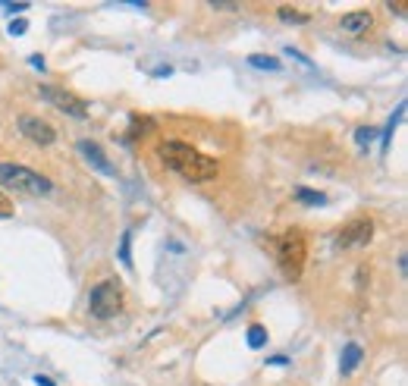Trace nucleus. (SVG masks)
<instances>
[{"label":"nucleus","instance_id":"nucleus-4","mask_svg":"<svg viewBox=\"0 0 408 386\" xmlns=\"http://www.w3.org/2000/svg\"><path fill=\"white\" fill-rule=\"evenodd\" d=\"M88 311L98 321H110L123 311V283L119 280H101L88 292Z\"/></svg>","mask_w":408,"mask_h":386},{"label":"nucleus","instance_id":"nucleus-14","mask_svg":"<svg viewBox=\"0 0 408 386\" xmlns=\"http://www.w3.org/2000/svg\"><path fill=\"white\" fill-rule=\"evenodd\" d=\"M277 16L283 19L286 25H305L308 19H311V16H308V13L296 10V6H279V10H277Z\"/></svg>","mask_w":408,"mask_h":386},{"label":"nucleus","instance_id":"nucleus-27","mask_svg":"<svg viewBox=\"0 0 408 386\" xmlns=\"http://www.w3.org/2000/svg\"><path fill=\"white\" fill-rule=\"evenodd\" d=\"M390 13H396V16H405V4H390Z\"/></svg>","mask_w":408,"mask_h":386},{"label":"nucleus","instance_id":"nucleus-15","mask_svg":"<svg viewBox=\"0 0 408 386\" xmlns=\"http://www.w3.org/2000/svg\"><path fill=\"white\" fill-rule=\"evenodd\" d=\"M249 345H251V349H264V345H267V330L261 327V323L249 327Z\"/></svg>","mask_w":408,"mask_h":386},{"label":"nucleus","instance_id":"nucleus-16","mask_svg":"<svg viewBox=\"0 0 408 386\" xmlns=\"http://www.w3.org/2000/svg\"><path fill=\"white\" fill-rule=\"evenodd\" d=\"M154 129V123L148 117H132V132H129V139H136V135H148Z\"/></svg>","mask_w":408,"mask_h":386},{"label":"nucleus","instance_id":"nucleus-12","mask_svg":"<svg viewBox=\"0 0 408 386\" xmlns=\"http://www.w3.org/2000/svg\"><path fill=\"white\" fill-rule=\"evenodd\" d=\"M249 66H255V70H264V72H279V70H283V66H279V60L270 57V53H251Z\"/></svg>","mask_w":408,"mask_h":386},{"label":"nucleus","instance_id":"nucleus-28","mask_svg":"<svg viewBox=\"0 0 408 386\" xmlns=\"http://www.w3.org/2000/svg\"><path fill=\"white\" fill-rule=\"evenodd\" d=\"M35 383H38V386H53V380H48V377H41V374L35 377Z\"/></svg>","mask_w":408,"mask_h":386},{"label":"nucleus","instance_id":"nucleus-9","mask_svg":"<svg viewBox=\"0 0 408 386\" xmlns=\"http://www.w3.org/2000/svg\"><path fill=\"white\" fill-rule=\"evenodd\" d=\"M361 358H364V349H361L358 342L343 345V355H339V374L352 377V374H355V368L361 364Z\"/></svg>","mask_w":408,"mask_h":386},{"label":"nucleus","instance_id":"nucleus-24","mask_svg":"<svg viewBox=\"0 0 408 386\" xmlns=\"http://www.w3.org/2000/svg\"><path fill=\"white\" fill-rule=\"evenodd\" d=\"M4 10L6 13H22V10H29V4H4Z\"/></svg>","mask_w":408,"mask_h":386},{"label":"nucleus","instance_id":"nucleus-10","mask_svg":"<svg viewBox=\"0 0 408 386\" xmlns=\"http://www.w3.org/2000/svg\"><path fill=\"white\" fill-rule=\"evenodd\" d=\"M374 22V16L367 10H358V13H346L343 19H339V25H343V32H349V35H361V32H367Z\"/></svg>","mask_w":408,"mask_h":386},{"label":"nucleus","instance_id":"nucleus-2","mask_svg":"<svg viewBox=\"0 0 408 386\" xmlns=\"http://www.w3.org/2000/svg\"><path fill=\"white\" fill-rule=\"evenodd\" d=\"M273 255H277V264L289 280H298L302 276V267H305V255H308V245H305V236L298 229H286L273 239Z\"/></svg>","mask_w":408,"mask_h":386},{"label":"nucleus","instance_id":"nucleus-19","mask_svg":"<svg viewBox=\"0 0 408 386\" xmlns=\"http://www.w3.org/2000/svg\"><path fill=\"white\" fill-rule=\"evenodd\" d=\"M367 283H371V267H367V264H361V267L355 270V289L361 292V289H364Z\"/></svg>","mask_w":408,"mask_h":386},{"label":"nucleus","instance_id":"nucleus-7","mask_svg":"<svg viewBox=\"0 0 408 386\" xmlns=\"http://www.w3.org/2000/svg\"><path fill=\"white\" fill-rule=\"evenodd\" d=\"M19 132H22L32 145H41V148H51L53 141H57L53 126L44 123V120H38V117H29V113H25V117H19Z\"/></svg>","mask_w":408,"mask_h":386},{"label":"nucleus","instance_id":"nucleus-13","mask_svg":"<svg viewBox=\"0 0 408 386\" xmlns=\"http://www.w3.org/2000/svg\"><path fill=\"white\" fill-rule=\"evenodd\" d=\"M405 117V104H399L396 107V113L390 117V123H386V132H383V141H380V151H390V145H393V132H396V126H399V120Z\"/></svg>","mask_w":408,"mask_h":386},{"label":"nucleus","instance_id":"nucleus-5","mask_svg":"<svg viewBox=\"0 0 408 386\" xmlns=\"http://www.w3.org/2000/svg\"><path fill=\"white\" fill-rule=\"evenodd\" d=\"M38 94H41L48 104L57 107L60 113H66V117H72V120H85V117H88V104H85V101H79L76 94L60 91V88H53V85H41V88H38Z\"/></svg>","mask_w":408,"mask_h":386},{"label":"nucleus","instance_id":"nucleus-22","mask_svg":"<svg viewBox=\"0 0 408 386\" xmlns=\"http://www.w3.org/2000/svg\"><path fill=\"white\" fill-rule=\"evenodd\" d=\"M213 10H230V13H236L239 10V4H226V0H213Z\"/></svg>","mask_w":408,"mask_h":386},{"label":"nucleus","instance_id":"nucleus-8","mask_svg":"<svg viewBox=\"0 0 408 386\" xmlns=\"http://www.w3.org/2000/svg\"><path fill=\"white\" fill-rule=\"evenodd\" d=\"M76 148H79V154H82V157L88 160V164L95 167L98 173H104V176H113V173H117V170H113V164H110V160H107V154L101 151V145H95V141L82 139Z\"/></svg>","mask_w":408,"mask_h":386},{"label":"nucleus","instance_id":"nucleus-26","mask_svg":"<svg viewBox=\"0 0 408 386\" xmlns=\"http://www.w3.org/2000/svg\"><path fill=\"white\" fill-rule=\"evenodd\" d=\"M29 63L35 66V70H44V57H38V53H35V57H29Z\"/></svg>","mask_w":408,"mask_h":386},{"label":"nucleus","instance_id":"nucleus-11","mask_svg":"<svg viewBox=\"0 0 408 386\" xmlns=\"http://www.w3.org/2000/svg\"><path fill=\"white\" fill-rule=\"evenodd\" d=\"M296 201H302V205H308V207H324L330 198H327L324 192H317V188H305V186H298V188H296Z\"/></svg>","mask_w":408,"mask_h":386},{"label":"nucleus","instance_id":"nucleus-6","mask_svg":"<svg viewBox=\"0 0 408 386\" xmlns=\"http://www.w3.org/2000/svg\"><path fill=\"white\" fill-rule=\"evenodd\" d=\"M371 239H374V220L371 217H355L349 226H343L336 233L339 248H364Z\"/></svg>","mask_w":408,"mask_h":386},{"label":"nucleus","instance_id":"nucleus-3","mask_svg":"<svg viewBox=\"0 0 408 386\" xmlns=\"http://www.w3.org/2000/svg\"><path fill=\"white\" fill-rule=\"evenodd\" d=\"M0 182L6 188H16V192H25V195H51L53 192V182L48 176L29 170V167H16V164H0Z\"/></svg>","mask_w":408,"mask_h":386},{"label":"nucleus","instance_id":"nucleus-23","mask_svg":"<svg viewBox=\"0 0 408 386\" xmlns=\"http://www.w3.org/2000/svg\"><path fill=\"white\" fill-rule=\"evenodd\" d=\"M10 214H13L10 198H6V195H0V217H10Z\"/></svg>","mask_w":408,"mask_h":386},{"label":"nucleus","instance_id":"nucleus-18","mask_svg":"<svg viewBox=\"0 0 408 386\" xmlns=\"http://www.w3.org/2000/svg\"><path fill=\"white\" fill-rule=\"evenodd\" d=\"M129 242H132V233L126 229L123 233V242H119V261L126 264V267H132V255H129Z\"/></svg>","mask_w":408,"mask_h":386},{"label":"nucleus","instance_id":"nucleus-21","mask_svg":"<svg viewBox=\"0 0 408 386\" xmlns=\"http://www.w3.org/2000/svg\"><path fill=\"white\" fill-rule=\"evenodd\" d=\"M25 29H29V22H25V19H13L6 32H10V35H25Z\"/></svg>","mask_w":408,"mask_h":386},{"label":"nucleus","instance_id":"nucleus-1","mask_svg":"<svg viewBox=\"0 0 408 386\" xmlns=\"http://www.w3.org/2000/svg\"><path fill=\"white\" fill-rule=\"evenodd\" d=\"M157 157L166 170L179 173L189 182H211V179H217V173H220L217 160L207 157L198 148H192L189 141H179V139H170V141H164V145H157Z\"/></svg>","mask_w":408,"mask_h":386},{"label":"nucleus","instance_id":"nucleus-17","mask_svg":"<svg viewBox=\"0 0 408 386\" xmlns=\"http://www.w3.org/2000/svg\"><path fill=\"white\" fill-rule=\"evenodd\" d=\"M374 139H377V129H371V126H358V129H355V141H358V148H367Z\"/></svg>","mask_w":408,"mask_h":386},{"label":"nucleus","instance_id":"nucleus-20","mask_svg":"<svg viewBox=\"0 0 408 386\" xmlns=\"http://www.w3.org/2000/svg\"><path fill=\"white\" fill-rule=\"evenodd\" d=\"M283 53H286V57H292V60H296V63H302V66H305V70H314V63H311V60H308V57H305V53L292 51V47H286V51H283Z\"/></svg>","mask_w":408,"mask_h":386},{"label":"nucleus","instance_id":"nucleus-25","mask_svg":"<svg viewBox=\"0 0 408 386\" xmlns=\"http://www.w3.org/2000/svg\"><path fill=\"white\" fill-rule=\"evenodd\" d=\"M154 76H157V79H164V76L170 79L173 76V66H157V70H154Z\"/></svg>","mask_w":408,"mask_h":386}]
</instances>
